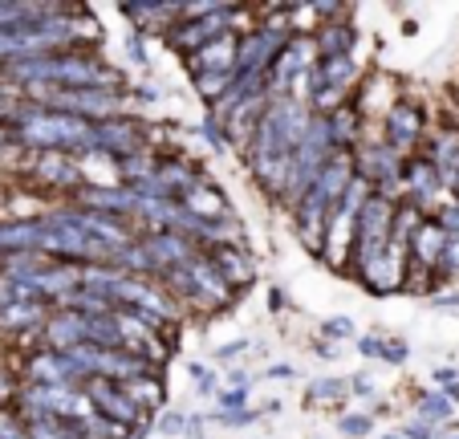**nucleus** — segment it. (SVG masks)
Listing matches in <instances>:
<instances>
[{"mask_svg": "<svg viewBox=\"0 0 459 439\" xmlns=\"http://www.w3.org/2000/svg\"><path fill=\"white\" fill-rule=\"evenodd\" d=\"M155 180L163 183V191L171 199H183L191 196V191L200 188V175L191 171L187 163H179V159H167V163H155Z\"/></svg>", "mask_w": 459, "mask_h": 439, "instance_id": "obj_27", "label": "nucleus"}, {"mask_svg": "<svg viewBox=\"0 0 459 439\" xmlns=\"http://www.w3.org/2000/svg\"><path fill=\"white\" fill-rule=\"evenodd\" d=\"M309 122H313V110L305 102L273 98V102L264 106V114H260V122H256V130H252L248 146H244L252 180H256L264 191L281 196V188H285V171H289V159H293V151L301 146Z\"/></svg>", "mask_w": 459, "mask_h": 439, "instance_id": "obj_1", "label": "nucleus"}, {"mask_svg": "<svg viewBox=\"0 0 459 439\" xmlns=\"http://www.w3.org/2000/svg\"><path fill=\"white\" fill-rule=\"evenodd\" d=\"M220 403H224V411H244V403H248V387L224 391V395H220Z\"/></svg>", "mask_w": 459, "mask_h": 439, "instance_id": "obj_43", "label": "nucleus"}, {"mask_svg": "<svg viewBox=\"0 0 459 439\" xmlns=\"http://www.w3.org/2000/svg\"><path fill=\"white\" fill-rule=\"evenodd\" d=\"M17 395H21V391L13 387V379H9V374H0V403H13V399H17Z\"/></svg>", "mask_w": 459, "mask_h": 439, "instance_id": "obj_48", "label": "nucleus"}, {"mask_svg": "<svg viewBox=\"0 0 459 439\" xmlns=\"http://www.w3.org/2000/svg\"><path fill=\"white\" fill-rule=\"evenodd\" d=\"M382 439H407V435H403V431H390V435H382Z\"/></svg>", "mask_w": 459, "mask_h": 439, "instance_id": "obj_53", "label": "nucleus"}, {"mask_svg": "<svg viewBox=\"0 0 459 439\" xmlns=\"http://www.w3.org/2000/svg\"><path fill=\"white\" fill-rule=\"evenodd\" d=\"M191 379H195L200 395H212V391H216V374H212L208 366H200V362H191Z\"/></svg>", "mask_w": 459, "mask_h": 439, "instance_id": "obj_41", "label": "nucleus"}, {"mask_svg": "<svg viewBox=\"0 0 459 439\" xmlns=\"http://www.w3.org/2000/svg\"><path fill=\"white\" fill-rule=\"evenodd\" d=\"M399 188L407 191V199H403V204L419 207L423 215L443 199V180H439V171L431 167V159H427V155H411V159H403ZM403 191H399V196H403Z\"/></svg>", "mask_w": 459, "mask_h": 439, "instance_id": "obj_11", "label": "nucleus"}, {"mask_svg": "<svg viewBox=\"0 0 459 439\" xmlns=\"http://www.w3.org/2000/svg\"><path fill=\"white\" fill-rule=\"evenodd\" d=\"M25 431L29 439H82V431L65 419H53V415H25Z\"/></svg>", "mask_w": 459, "mask_h": 439, "instance_id": "obj_29", "label": "nucleus"}, {"mask_svg": "<svg viewBox=\"0 0 459 439\" xmlns=\"http://www.w3.org/2000/svg\"><path fill=\"white\" fill-rule=\"evenodd\" d=\"M122 17L134 21V33H155V29H171L179 21V4H122Z\"/></svg>", "mask_w": 459, "mask_h": 439, "instance_id": "obj_23", "label": "nucleus"}, {"mask_svg": "<svg viewBox=\"0 0 459 439\" xmlns=\"http://www.w3.org/2000/svg\"><path fill=\"white\" fill-rule=\"evenodd\" d=\"M122 391L130 395V403L139 407L143 415H151V411H159L163 407V399H167V391H163V379H159L155 371H143V374H134L130 382H118Z\"/></svg>", "mask_w": 459, "mask_h": 439, "instance_id": "obj_25", "label": "nucleus"}, {"mask_svg": "<svg viewBox=\"0 0 459 439\" xmlns=\"http://www.w3.org/2000/svg\"><path fill=\"white\" fill-rule=\"evenodd\" d=\"M151 431H159V435H183V431H187V415H179V411H159V419L151 423Z\"/></svg>", "mask_w": 459, "mask_h": 439, "instance_id": "obj_34", "label": "nucleus"}, {"mask_svg": "<svg viewBox=\"0 0 459 439\" xmlns=\"http://www.w3.org/2000/svg\"><path fill=\"white\" fill-rule=\"evenodd\" d=\"M0 114H9V98L0 94Z\"/></svg>", "mask_w": 459, "mask_h": 439, "instance_id": "obj_52", "label": "nucleus"}, {"mask_svg": "<svg viewBox=\"0 0 459 439\" xmlns=\"http://www.w3.org/2000/svg\"><path fill=\"white\" fill-rule=\"evenodd\" d=\"M342 391H346V382L342 379H317L313 382V391H309V399L313 403H325V399L333 403V399H342Z\"/></svg>", "mask_w": 459, "mask_h": 439, "instance_id": "obj_36", "label": "nucleus"}, {"mask_svg": "<svg viewBox=\"0 0 459 439\" xmlns=\"http://www.w3.org/2000/svg\"><path fill=\"white\" fill-rule=\"evenodd\" d=\"M333 155V143H330V122L321 119V114H313L309 130H305L301 146L293 151V159H289V171H285V188H281V199H285L289 207L297 204V199L305 196V191L313 188V180L321 175V167L330 163Z\"/></svg>", "mask_w": 459, "mask_h": 439, "instance_id": "obj_5", "label": "nucleus"}, {"mask_svg": "<svg viewBox=\"0 0 459 439\" xmlns=\"http://www.w3.org/2000/svg\"><path fill=\"white\" fill-rule=\"evenodd\" d=\"M0 439H29L25 423H21V419H17V415H9V411H0Z\"/></svg>", "mask_w": 459, "mask_h": 439, "instance_id": "obj_37", "label": "nucleus"}, {"mask_svg": "<svg viewBox=\"0 0 459 439\" xmlns=\"http://www.w3.org/2000/svg\"><path fill=\"white\" fill-rule=\"evenodd\" d=\"M179 204L187 207V212L195 215V220H224V215H232V212H228V204L220 199V191L204 188V183H200L195 191H191V196H183Z\"/></svg>", "mask_w": 459, "mask_h": 439, "instance_id": "obj_28", "label": "nucleus"}, {"mask_svg": "<svg viewBox=\"0 0 459 439\" xmlns=\"http://www.w3.org/2000/svg\"><path fill=\"white\" fill-rule=\"evenodd\" d=\"M4 78L29 90H122V74L110 69L102 57L90 49H61V53H41V57L9 61Z\"/></svg>", "mask_w": 459, "mask_h": 439, "instance_id": "obj_2", "label": "nucleus"}, {"mask_svg": "<svg viewBox=\"0 0 459 439\" xmlns=\"http://www.w3.org/2000/svg\"><path fill=\"white\" fill-rule=\"evenodd\" d=\"M451 439H459V435H451Z\"/></svg>", "mask_w": 459, "mask_h": 439, "instance_id": "obj_54", "label": "nucleus"}, {"mask_svg": "<svg viewBox=\"0 0 459 439\" xmlns=\"http://www.w3.org/2000/svg\"><path fill=\"white\" fill-rule=\"evenodd\" d=\"M358 281H362L370 293H378V297L403 289V281H407V249H394V244H386V252H382L374 265H366L362 273H358Z\"/></svg>", "mask_w": 459, "mask_h": 439, "instance_id": "obj_16", "label": "nucleus"}, {"mask_svg": "<svg viewBox=\"0 0 459 439\" xmlns=\"http://www.w3.org/2000/svg\"><path fill=\"white\" fill-rule=\"evenodd\" d=\"M41 326H45V302L0 305V329H9V334H37Z\"/></svg>", "mask_w": 459, "mask_h": 439, "instance_id": "obj_24", "label": "nucleus"}, {"mask_svg": "<svg viewBox=\"0 0 459 439\" xmlns=\"http://www.w3.org/2000/svg\"><path fill=\"white\" fill-rule=\"evenodd\" d=\"M41 338H45V350H53V354L74 350V346H86L90 342V313L57 310L53 318H45Z\"/></svg>", "mask_w": 459, "mask_h": 439, "instance_id": "obj_15", "label": "nucleus"}, {"mask_svg": "<svg viewBox=\"0 0 459 439\" xmlns=\"http://www.w3.org/2000/svg\"><path fill=\"white\" fill-rule=\"evenodd\" d=\"M139 244L147 249V257L155 260L159 277H163L167 268H183V265H191V260L200 257L195 241H187V236H179V233H151V236H143Z\"/></svg>", "mask_w": 459, "mask_h": 439, "instance_id": "obj_17", "label": "nucleus"}, {"mask_svg": "<svg viewBox=\"0 0 459 439\" xmlns=\"http://www.w3.org/2000/svg\"><path fill=\"white\" fill-rule=\"evenodd\" d=\"M269 374H273V379H289V374H293V366H273Z\"/></svg>", "mask_w": 459, "mask_h": 439, "instance_id": "obj_50", "label": "nucleus"}, {"mask_svg": "<svg viewBox=\"0 0 459 439\" xmlns=\"http://www.w3.org/2000/svg\"><path fill=\"white\" fill-rule=\"evenodd\" d=\"M236 17H240V4H220V9L204 13V17L175 21V25L167 29V45L187 57V53H195V49H204V45L220 41V37L236 33Z\"/></svg>", "mask_w": 459, "mask_h": 439, "instance_id": "obj_9", "label": "nucleus"}, {"mask_svg": "<svg viewBox=\"0 0 459 439\" xmlns=\"http://www.w3.org/2000/svg\"><path fill=\"white\" fill-rule=\"evenodd\" d=\"M200 135H204V138H208V143H212V146H216V151H228V138H224V130H220V122H216V119H212V114H208V119H204V122H200Z\"/></svg>", "mask_w": 459, "mask_h": 439, "instance_id": "obj_38", "label": "nucleus"}, {"mask_svg": "<svg viewBox=\"0 0 459 439\" xmlns=\"http://www.w3.org/2000/svg\"><path fill=\"white\" fill-rule=\"evenodd\" d=\"M382 346H386V338H374V334L358 338V354H366V358H382Z\"/></svg>", "mask_w": 459, "mask_h": 439, "instance_id": "obj_44", "label": "nucleus"}, {"mask_svg": "<svg viewBox=\"0 0 459 439\" xmlns=\"http://www.w3.org/2000/svg\"><path fill=\"white\" fill-rule=\"evenodd\" d=\"M293 21H289V9H277L264 25L248 29V33L236 41V69L232 78H264L269 66L281 57L289 41H293Z\"/></svg>", "mask_w": 459, "mask_h": 439, "instance_id": "obj_4", "label": "nucleus"}, {"mask_svg": "<svg viewBox=\"0 0 459 439\" xmlns=\"http://www.w3.org/2000/svg\"><path fill=\"white\" fill-rule=\"evenodd\" d=\"M338 431H342V435H350V439H366L374 431V419L366 411L362 415H346V419L338 423Z\"/></svg>", "mask_w": 459, "mask_h": 439, "instance_id": "obj_35", "label": "nucleus"}, {"mask_svg": "<svg viewBox=\"0 0 459 439\" xmlns=\"http://www.w3.org/2000/svg\"><path fill=\"white\" fill-rule=\"evenodd\" d=\"M394 207L399 204H390V199L374 196V191L362 199V207H358V228H354V249H350V273L354 277L386 252L390 228H394Z\"/></svg>", "mask_w": 459, "mask_h": 439, "instance_id": "obj_6", "label": "nucleus"}, {"mask_svg": "<svg viewBox=\"0 0 459 439\" xmlns=\"http://www.w3.org/2000/svg\"><path fill=\"white\" fill-rule=\"evenodd\" d=\"M358 33L350 21H338V25H321L317 37H313V45H317V61L321 57H350V49H354Z\"/></svg>", "mask_w": 459, "mask_h": 439, "instance_id": "obj_26", "label": "nucleus"}, {"mask_svg": "<svg viewBox=\"0 0 459 439\" xmlns=\"http://www.w3.org/2000/svg\"><path fill=\"white\" fill-rule=\"evenodd\" d=\"M236 41H240V37L228 33V37H220V41L204 45V49L187 53L191 74H195V78H204V74H232L236 69Z\"/></svg>", "mask_w": 459, "mask_h": 439, "instance_id": "obj_21", "label": "nucleus"}, {"mask_svg": "<svg viewBox=\"0 0 459 439\" xmlns=\"http://www.w3.org/2000/svg\"><path fill=\"white\" fill-rule=\"evenodd\" d=\"M82 391H86V399L94 403V411L102 415V419L118 423V427H126V431H134L143 423V411L130 403V395L118 387V382L90 379V382H82Z\"/></svg>", "mask_w": 459, "mask_h": 439, "instance_id": "obj_13", "label": "nucleus"}, {"mask_svg": "<svg viewBox=\"0 0 459 439\" xmlns=\"http://www.w3.org/2000/svg\"><path fill=\"white\" fill-rule=\"evenodd\" d=\"M350 395H370L374 391V382H370V374H358V379H350Z\"/></svg>", "mask_w": 459, "mask_h": 439, "instance_id": "obj_47", "label": "nucleus"}, {"mask_svg": "<svg viewBox=\"0 0 459 439\" xmlns=\"http://www.w3.org/2000/svg\"><path fill=\"white\" fill-rule=\"evenodd\" d=\"M407 354V342H399V338H386V346H382V362H394V366H403Z\"/></svg>", "mask_w": 459, "mask_h": 439, "instance_id": "obj_40", "label": "nucleus"}, {"mask_svg": "<svg viewBox=\"0 0 459 439\" xmlns=\"http://www.w3.org/2000/svg\"><path fill=\"white\" fill-rule=\"evenodd\" d=\"M325 122H330V143L338 155H354L358 143H362V110H358V102L350 98L346 106H338L333 114H325Z\"/></svg>", "mask_w": 459, "mask_h": 439, "instance_id": "obj_22", "label": "nucleus"}, {"mask_svg": "<svg viewBox=\"0 0 459 439\" xmlns=\"http://www.w3.org/2000/svg\"><path fill=\"white\" fill-rule=\"evenodd\" d=\"M29 175H33L37 183H45V188H53V191H82L86 188L82 163L78 159H65L61 151H41V155L33 159V167H29Z\"/></svg>", "mask_w": 459, "mask_h": 439, "instance_id": "obj_14", "label": "nucleus"}, {"mask_svg": "<svg viewBox=\"0 0 459 439\" xmlns=\"http://www.w3.org/2000/svg\"><path fill=\"white\" fill-rule=\"evenodd\" d=\"M9 146H13V143H9V135H4V130H0V155H4V151H9Z\"/></svg>", "mask_w": 459, "mask_h": 439, "instance_id": "obj_51", "label": "nucleus"}, {"mask_svg": "<svg viewBox=\"0 0 459 439\" xmlns=\"http://www.w3.org/2000/svg\"><path fill=\"white\" fill-rule=\"evenodd\" d=\"M431 220H435V224H439L447 236H459V199H443L439 212H435Z\"/></svg>", "mask_w": 459, "mask_h": 439, "instance_id": "obj_33", "label": "nucleus"}, {"mask_svg": "<svg viewBox=\"0 0 459 439\" xmlns=\"http://www.w3.org/2000/svg\"><path fill=\"white\" fill-rule=\"evenodd\" d=\"M94 151L114 163L143 155V127L134 119H106L94 122Z\"/></svg>", "mask_w": 459, "mask_h": 439, "instance_id": "obj_12", "label": "nucleus"}, {"mask_svg": "<svg viewBox=\"0 0 459 439\" xmlns=\"http://www.w3.org/2000/svg\"><path fill=\"white\" fill-rule=\"evenodd\" d=\"M0 130L9 135L13 146L25 151H70V155H90L94 151V122L74 119L61 110H45V106H9Z\"/></svg>", "mask_w": 459, "mask_h": 439, "instance_id": "obj_3", "label": "nucleus"}, {"mask_svg": "<svg viewBox=\"0 0 459 439\" xmlns=\"http://www.w3.org/2000/svg\"><path fill=\"white\" fill-rule=\"evenodd\" d=\"M252 419H256V415H252L248 407H244V411H220L216 415V423H224V427H248Z\"/></svg>", "mask_w": 459, "mask_h": 439, "instance_id": "obj_42", "label": "nucleus"}, {"mask_svg": "<svg viewBox=\"0 0 459 439\" xmlns=\"http://www.w3.org/2000/svg\"><path fill=\"white\" fill-rule=\"evenodd\" d=\"M435 281H459V236H447L443 257L435 265Z\"/></svg>", "mask_w": 459, "mask_h": 439, "instance_id": "obj_32", "label": "nucleus"}, {"mask_svg": "<svg viewBox=\"0 0 459 439\" xmlns=\"http://www.w3.org/2000/svg\"><path fill=\"white\" fill-rule=\"evenodd\" d=\"M366 196H370V188H366V183L354 175V183L346 188V196L338 199V207H333L330 220H325V241H321V257H325V265H330V268H338V273H350V249H354L358 207H362Z\"/></svg>", "mask_w": 459, "mask_h": 439, "instance_id": "obj_7", "label": "nucleus"}, {"mask_svg": "<svg viewBox=\"0 0 459 439\" xmlns=\"http://www.w3.org/2000/svg\"><path fill=\"white\" fill-rule=\"evenodd\" d=\"M321 334L330 338V342H338V338H354V321H350V318H333V321H325V326H321Z\"/></svg>", "mask_w": 459, "mask_h": 439, "instance_id": "obj_39", "label": "nucleus"}, {"mask_svg": "<svg viewBox=\"0 0 459 439\" xmlns=\"http://www.w3.org/2000/svg\"><path fill=\"white\" fill-rule=\"evenodd\" d=\"M435 382H459V371H451V366H439V371H435Z\"/></svg>", "mask_w": 459, "mask_h": 439, "instance_id": "obj_49", "label": "nucleus"}, {"mask_svg": "<svg viewBox=\"0 0 459 439\" xmlns=\"http://www.w3.org/2000/svg\"><path fill=\"white\" fill-rule=\"evenodd\" d=\"M443 244H447V233L427 215L407 244V268H419V273L435 277V265H439V257H443Z\"/></svg>", "mask_w": 459, "mask_h": 439, "instance_id": "obj_20", "label": "nucleus"}, {"mask_svg": "<svg viewBox=\"0 0 459 439\" xmlns=\"http://www.w3.org/2000/svg\"><path fill=\"white\" fill-rule=\"evenodd\" d=\"M78 207H90V212H102V215H114V220H130L134 215V207H139V196L130 188H118V183H110V188H82L78 191Z\"/></svg>", "mask_w": 459, "mask_h": 439, "instance_id": "obj_19", "label": "nucleus"}, {"mask_svg": "<svg viewBox=\"0 0 459 439\" xmlns=\"http://www.w3.org/2000/svg\"><path fill=\"white\" fill-rule=\"evenodd\" d=\"M228 86H232V74H204V78H195V90H200V98L212 106V110L224 102Z\"/></svg>", "mask_w": 459, "mask_h": 439, "instance_id": "obj_31", "label": "nucleus"}, {"mask_svg": "<svg viewBox=\"0 0 459 439\" xmlns=\"http://www.w3.org/2000/svg\"><path fill=\"white\" fill-rule=\"evenodd\" d=\"M354 175L374 191V196L390 199V204H403L399 196V175H403V155L390 151L386 143H358L354 151Z\"/></svg>", "mask_w": 459, "mask_h": 439, "instance_id": "obj_8", "label": "nucleus"}, {"mask_svg": "<svg viewBox=\"0 0 459 439\" xmlns=\"http://www.w3.org/2000/svg\"><path fill=\"white\" fill-rule=\"evenodd\" d=\"M423 135H427V114L419 102L399 98V102L386 106V135H382V143H386L390 151H399V155L407 159V151H415V146L423 143Z\"/></svg>", "mask_w": 459, "mask_h": 439, "instance_id": "obj_10", "label": "nucleus"}, {"mask_svg": "<svg viewBox=\"0 0 459 439\" xmlns=\"http://www.w3.org/2000/svg\"><path fill=\"white\" fill-rule=\"evenodd\" d=\"M451 415H455V403H451L443 391H423V395H419V423L439 427V423H447Z\"/></svg>", "mask_w": 459, "mask_h": 439, "instance_id": "obj_30", "label": "nucleus"}, {"mask_svg": "<svg viewBox=\"0 0 459 439\" xmlns=\"http://www.w3.org/2000/svg\"><path fill=\"white\" fill-rule=\"evenodd\" d=\"M240 350H248V338H236V342H224V346L216 350V358H220V362H232Z\"/></svg>", "mask_w": 459, "mask_h": 439, "instance_id": "obj_46", "label": "nucleus"}, {"mask_svg": "<svg viewBox=\"0 0 459 439\" xmlns=\"http://www.w3.org/2000/svg\"><path fill=\"white\" fill-rule=\"evenodd\" d=\"M126 49H130V57H134V66H147V41H143V33H130Z\"/></svg>", "mask_w": 459, "mask_h": 439, "instance_id": "obj_45", "label": "nucleus"}, {"mask_svg": "<svg viewBox=\"0 0 459 439\" xmlns=\"http://www.w3.org/2000/svg\"><path fill=\"white\" fill-rule=\"evenodd\" d=\"M208 265L220 273V281L228 289H244V285L256 281V260L248 257L244 244H224V249H212L208 252Z\"/></svg>", "mask_w": 459, "mask_h": 439, "instance_id": "obj_18", "label": "nucleus"}]
</instances>
